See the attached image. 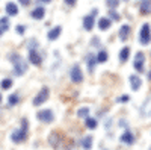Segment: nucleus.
I'll return each instance as SVG.
<instances>
[{
    "label": "nucleus",
    "mask_w": 151,
    "mask_h": 150,
    "mask_svg": "<svg viewBox=\"0 0 151 150\" xmlns=\"http://www.w3.org/2000/svg\"><path fill=\"white\" fill-rule=\"evenodd\" d=\"M9 59H11L12 64H14V73L17 74V76H20V74H23V73L27 71L26 61H24L18 53H11V55H9Z\"/></svg>",
    "instance_id": "nucleus-1"
},
{
    "label": "nucleus",
    "mask_w": 151,
    "mask_h": 150,
    "mask_svg": "<svg viewBox=\"0 0 151 150\" xmlns=\"http://www.w3.org/2000/svg\"><path fill=\"white\" fill-rule=\"evenodd\" d=\"M27 138V120H21V128L11 133V140L14 143H23Z\"/></svg>",
    "instance_id": "nucleus-2"
},
{
    "label": "nucleus",
    "mask_w": 151,
    "mask_h": 150,
    "mask_svg": "<svg viewBox=\"0 0 151 150\" xmlns=\"http://www.w3.org/2000/svg\"><path fill=\"white\" fill-rule=\"evenodd\" d=\"M139 41L145 46V44H150L151 41V30H150V24H142L141 28V33H139Z\"/></svg>",
    "instance_id": "nucleus-3"
},
{
    "label": "nucleus",
    "mask_w": 151,
    "mask_h": 150,
    "mask_svg": "<svg viewBox=\"0 0 151 150\" xmlns=\"http://www.w3.org/2000/svg\"><path fill=\"white\" fill-rule=\"evenodd\" d=\"M48 94H50V91H48V88L47 86H42L41 88V91L36 94V97L33 99V105L35 106H40V105H42L45 100L48 99Z\"/></svg>",
    "instance_id": "nucleus-4"
},
{
    "label": "nucleus",
    "mask_w": 151,
    "mask_h": 150,
    "mask_svg": "<svg viewBox=\"0 0 151 150\" xmlns=\"http://www.w3.org/2000/svg\"><path fill=\"white\" fill-rule=\"evenodd\" d=\"M36 117H38V120H41L44 123H52L55 120V115H53L52 109H42V111H40L36 114Z\"/></svg>",
    "instance_id": "nucleus-5"
},
{
    "label": "nucleus",
    "mask_w": 151,
    "mask_h": 150,
    "mask_svg": "<svg viewBox=\"0 0 151 150\" xmlns=\"http://www.w3.org/2000/svg\"><path fill=\"white\" fill-rule=\"evenodd\" d=\"M70 78H71V80H73V82H76V83H80V82L83 80L82 70H80V67H79V65H74V67L71 68V71H70Z\"/></svg>",
    "instance_id": "nucleus-6"
},
{
    "label": "nucleus",
    "mask_w": 151,
    "mask_h": 150,
    "mask_svg": "<svg viewBox=\"0 0 151 150\" xmlns=\"http://www.w3.org/2000/svg\"><path fill=\"white\" fill-rule=\"evenodd\" d=\"M29 61L32 62L33 65H41L42 58H41V55H40V53H38V50H36V49H33V47H30V49H29Z\"/></svg>",
    "instance_id": "nucleus-7"
},
{
    "label": "nucleus",
    "mask_w": 151,
    "mask_h": 150,
    "mask_svg": "<svg viewBox=\"0 0 151 150\" xmlns=\"http://www.w3.org/2000/svg\"><path fill=\"white\" fill-rule=\"evenodd\" d=\"M144 61H145L144 53L142 52H137L136 56H134V68H136V71H139V73L144 71Z\"/></svg>",
    "instance_id": "nucleus-8"
},
{
    "label": "nucleus",
    "mask_w": 151,
    "mask_h": 150,
    "mask_svg": "<svg viewBox=\"0 0 151 150\" xmlns=\"http://www.w3.org/2000/svg\"><path fill=\"white\" fill-rule=\"evenodd\" d=\"M129 80H130V85H132V88L134 90V91H137L141 88V85H142V80L136 76V74H132V76L129 78Z\"/></svg>",
    "instance_id": "nucleus-9"
},
{
    "label": "nucleus",
    "mask_w": 151,
    "mask_h": 150,
    "mask_svg": "<svg viewBox=\"0 0 151 150\" xmlns=\"http://www.w3.org/2000/svg\"><path fill=\"white\" fill-rule=\"evenodd\" d=\"M60 32H62V28H60V26H56V28H53L52 30H50V32L47 33L48 40H50V41H55V40H58V36L60 35Z\"/></svg>",
    "instance_id": "nucleus-10"
},
{
    "label": "nucleus",
    "mask_w": 151,
    "mask_h": 150,
    "mask_svg": "<svg viewBox=\"0 0 151 150\" xmlns=\"http://www.w3.org/2000/svg\"><path fill=\"white\" fill-rule=\"evenodd\" d=\"M6 12H8V15H17L18 14V6L14 3V2H8L6 3Z\"/></svg>",
    "instance_id": "nucleus-11"
},
{
    "label": "nucleus",
    "mask_w": 151,
    "mask_h": 150,
    "mask_svg": "<svg viewBox=\"0 0 151 150\" xmlns=\"http://www.w3.org/2000/svg\"><path fill=\"white\" fill-rule=\"evenodd\" d=\"M121 141H122L124 144H132V143L134 141V136H133V133H132L130 130H125V132L121 135Z\"/></svg>",
    "instance_id": "nucleus-12"
},
{
    "label": "nucleus",
    "mask_w": 151,
    "mask_h": 150,
    "mask_svg": "<svg viewBox=\"0 0 151 150\" xmlns=\"http://www.w3.org/2000/svg\"><path fill=\"white\" fill-rule=\"evenodd\" d=\"M83 28L86 29V30H91L92 28H94V15L91 14V15H86L85 18H83Z\"/></svg>",
    "instance_id": "nucleus-13"
},
{
    "label": "nucleus",
    "mask_w": 151,
    "mask_h": 150,
    "mask_svg": "<svg viewBox=\"0 0 151 150\" xmlns=\"http://www.w3.org/2000/svg\"><path fill=\"white\" fill-rule=\"evenodd\" d=\"M129 36H130V26H129V24H124V26L119 29V38L122 41H125Z\"/></svg>",
    "instance_id": "nucleus-14"
},
{
    "label": "nucleus",
    "mask_w": 151,
    "mask_h": 150,
    "mask_svg": "<svg viewBox=\"0 0 151 150\" xmlns=\"http://www.w3.org/2000/svg\"><path fill=\"white\" fill-rule=\"evenodd\" d=\"M32 18H35V20H41V18H44V15H45V9L44 8H36V9H33L32 11Z\"/></svg>",
    "instance_id": "nucleus-15"
},
{
    "label": "nucleus",
    "mask_w": 151,
    "mask_h": 150,
    "mask_svg": "<svg viewBox=\"0 0 151 150\" xmlns=\"http://www.w3.org/2000/svg\"><path fill=\"white\" fill-rule=\"evenodd\" d=\"M150 12H151V0H144L141 5V14L148 15Z\"/></svg>",
    "instance_id": "nucleus-16"
},
{
    "label": "nucleus",
    "mask_w": 151,
    "mask_h": 150,
    "mask_svg": "<svg viewBox=\"0 0 151 150\" xmlns=\"http://www.w3.org/2000/svg\"><path fill=\"white\" fill-rule=\"evenodd\" d=\"M142 112H144V115H145V117L151 118V97L145 102V105H144V108H142Z\"/></svg>",
    "instance_id": "nucleus-17"
},
{
    "label": "nucleus",
    "mask_w": 151,
    "mask_h": 150,
    "mask_svg": "<svg viewBox=\"0 0 151 150\" xmlns=\"http://www.w3.org/2000/svg\"><path fill=\"white\" fill-rule=\"evenodd\" d=\"M98 28L101 29V30L109 29V28H110V20H109V18H106V17L100 18V21H98Z\"/></svg>",
    "instance_id": "nucleus-18"
},
{
    "label": "nucleus",
    "mask_w": 151,
    "mask_h": 150,
    "mask_svg": "<svg viewBox=\"0 0 151 150\" xmlns=\"http://www.w3.org/2000/svg\"><path fill=\"white\" fill-rule=\"evenodd\" d=\"M129 55H130V47H124L121 52H119V61L121 62H125L129 59Z\"/></svg>",
    "instance_id": "nucleus-19"
},
{
    "label": "nucleus",
    "mask_w": 151,
    "mask_h": 150,
    "mask_svg": "<svg viewBox=\"0 0 151 150\" xmlns=\"http://www.w3.org/2000/svg\"><path fill=\"white\" fill-rule=\"evenodd\" d=\"M20 102V96L18 94H11L8 97V106H15Z\"/></svg>",
    "instance_id": "nucleus-20"
},
{
    "label": "nucleus",
    "mask_w": 151,
    "mask_h": 150,
    "mask_svg": "<svg viewBox=\"0 0 151 150\" xmlns=\"http://www.w3.org/2000/svg\"><path fill=\"white\" fill-rule=\"evenodd\" d=\"M82 147L85 150H89L92 147V136H85V138L82 140Z\"/></svg>",
    "instance_id": "nucleus-21"
},
{
    "label": "nucleus",
    "mask_w": 151,
    "mask_h": 150,
    "mask_svg": "<svg viewBox=\"0 0 151 150\" xmlns=\"http://www.w3.org/2000/svg\"><path fill=\"white\" fill-rule=\"evenodd\" d=\"M95 62H97V58H95V56H92V55L88 56V67H89V71H94Z\"/></svg>",
    "instance_id": "nucleus-22"
},
{
    "label": "nucleus",
    "mask_w": 151,
    "mask_h": 150,
    "mask_svg": "<svg viewBox=\"0 0 151 150\" xmlns=\"http://www.w3.org/2000/svg\"><path fill=\"white\" fill-rule=\"evenodd\" d=\"M0 28L3 29V32L9 29V18H8V17H3V18H0Z\"/></svg>",
    "instance_id": "nucleus-23"
},
{
    "label": "nucleus",
    "mask_w": 151,
    "mask_h": 150,
    "mask_svg": "<svg viewBox=\"0 0 151 150\" xmlns=\"http://www.w3.org/2000/svg\"><path fill=\"white\" fill-rule=\"evenodd\" d=\"M97 120L95 118H86V128L88 129H95L97 128Z\"/></svg>",
    "instance_id": "nucleus-24"
},
{
    "label": "nucleus",
    "mask_w": 151,
    "mask_h": 150,
    "mask_svg": "<svg viewBox=\"0 0 151 150\" xmlns=\"http://www.w3.org/2000/svg\"><path fill=\"white\" fill-rule=\"evenodd\" d=\"M77 115L82 117V118H88V115H89V109H88V108H80L77 111Z\"/></svg>",
    "instance_id": "nucleus-25"
},
{
    "label": "nucleus",
    "mask_w": 151,
    "mask_h": 150,
    "mask_svg": "<svg viewBox=\"0 0 151 150\" xmlns=\"http://www.w3.org/2000/svg\"><path fill=\"white\" fill-rule=\"evenodd\" d=\"M106 61H107V53L104 50H101V52L97 55V62H106Z\"/></svg>",
    "instance_id": "nucleus-26"
},
{
    "label": "nucleus",
    "mask_w": 151,
    "mask_h": 150,
    "mask_svg": "<svg viewBox=\"0 0 151 150\" xmlns=\"http://www.w3.org/2000/svg\"><path fill=\"white\" fill-rule=\"evenodd\" d=\"M0 86H2L3 90H9L11 86H12V80L11 79H3L2 83H0Z\"/></svg>",
    "instance_id": "nucleus-27"
},
{
    "label": "nucleus",
    "mask_w": 151,
    "mask_h": 150,
    "mask_svg": "<svg viewBox=\"0 0 151 150\" xmlns=\"http://www.w3.org/2000/svg\"><path fill=\"white\" fill-rule=\"evenodd\" d=\"M56 141L59 143V135H58L56 132H53L52 136H50V143H52V144H56Z\"/></svg>",
    "instance_id": "nucleus-28"
},
{
    "label": "nucleus",
    "mask_w": 151,
    "mask_h": 150,
    "mask_svg": "<svg viewBox=\"0 0 151 150\" xmlns=\"http://www.w3.org/2000/svg\"><path fill=\"white\" fill-rule=\"evenodd\" d=\"M106 3H107L109 8L113 9V8H116V6H118V0H106Z\"/></svg>",
    "instance_id": "nucleus-29"
},
{
    "label": "nucleus",
    "mask_w": 151,
    "mask_h": 150,
    "mask_svg": "<svg viewBox=\"0 0 151 150\" xmlns=\"http://www.w3.org/2000/svg\"><path fill=\"white\" fill-rule=\"evenodd\" d=\"M109 14H110V17H112L113 20H119V14H116V12H115V11H110V12H109Z\"/></svg>",
    "instance_id": "nucleus-30"
},
{
    "label": "nucleus",
    "mask_w": 151,
    "mask_h": 150,
    "mask_svg": "<svg viewBox=\"0 0 151 150\" xmlns=\"http://www.w3.org/2000/svg\"><path fill=\"white\" fill-rule=\"evenodd\" d=\"M24 30H26V28H24V26H17V32H18L20 35H23Z\"/></svg>",
    "instance_id": "nucleus-31"
},
{
    "label": "nucleus",
    "mask_w": 151,
    "mask_h": 150,
    "mask_svg": "<svg viewBox=\"0 0 151 150\" xmlns=\"http://www.w3.org/2000/svg\"><path fill=\"white\" fill-rule=\"evenodd\" d=\"M118 102H129V96H121L118 99Z\"/></svg>",
    "instance_id": "nucleus-32"
},
{
    "label": "nucleus",
    "mask_w": 151,
    "mask_h": 150,
    "mask_svg": "<svg viewBox=\"0 0 151 150\" xmlns=\"http://www.w3.org/2000/svg\"><path fill=\"white\" fill-rule=\"evenodd\" d=\"M18 2H20L23 6H27V5L30 3V0H18Z\"/></svg>",
    "instance_id": "nucleus-33"
},
{
    "label": "nucleus",
    "mask_w": 151,
    "mask_h": 150,
    "mask_svg": "<svg viewBox=\"0 0 151 150\" xmlns=\"http://www.w3.org/2000/svg\"><path fill=\"white\" fill-rule=\"evenodd\" d=\"M65 3L70 5V6H73V5H76V0H65Z\"/></svg>",
    "instance_id": "nucleus-34"
},
{
    "label": "nucleus",
    "mask_w": 151,
    "mask_h": 150,
    "mask_svg": "<svg viewBox=\"0 0 151 150\" xmlns=\"http://www.w3.org/2000/svg\"><path fill=\"white\" fill-rule=\"evenodd\" d=\"M40 2H44V3H48V2H52V0H40Z\"/></svg>",
    "instance_id": "nucleus-35"
},
{
    "label": "nucleus",
    "mask_w": 151,
    "mask_h": 150,
    "mask_svg": "<svg viewBox=\"0 0 151 150\" xmlns=\"http://www.w3.org/2000/svg\"><path fill=\"white\" fill-rule=\"evenodd\" d=\"M2 33H3V29H2V28H0V35H2Z\"/></svg>",
    "instance_id": "nucleus-36"
},
{
    "label": "nucleus",
    "mask_w": 151,
    "mask_h": 150,
    "mask_svg": "<svg viewBox=\"0 0 151 150\" xmlns=\"http://www.w3.org/2000/svg\"><path fill=\"white\" fill-rule=\"evenodd\" d=\"M0 103H2V94H0Z\"/></svg>",
    "instance_id": "nucleus-37"
},
{
    "label": "nucleus",
    "mask_w": 151,
    "mask_h": 150,
    "mask_svg": "<svg viewBox=\"0 0 151 150\" xmlns=\"http://www.w3.org/2000/svg\"><path fill=\"white\" fill-rule=\"evenodd\" d=\"M150 79H151V71H150Z\"/></svg>",
    "instance_id": "nucleus-38"
}]
</instances>
